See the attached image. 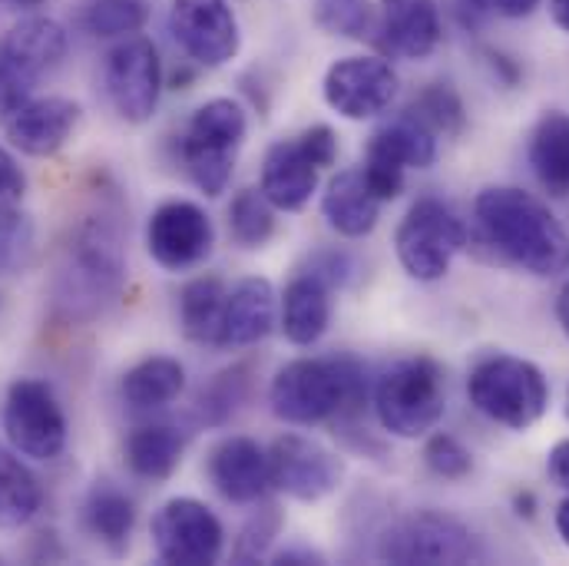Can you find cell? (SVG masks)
Wrapping results in <instances>:
<instances>
[{
    "mask_svg": "<svg viewBox=\"0 0 569 566\" xmlns=\"http://www.w3.org/2000/svg\"><path fill=\"white\" fill-rule=\"evenodd\" d=\"M473 216L490 249L510 266L540 279L569 272V232L537 196L517 186H490L477 196Z\"/></svg>",
    "mask_w": 569,
    "mask_h": 566,
    "instance_id": "7a4b0ae2",
    "label": "cell"
},
{
    "mask_svg": "<svg viewBox=\"0 0 569 566\" xmlns=\"http://www.w3.org/2000/svg\"><path fill=\"white\" fill-rule=\"evenodd\" d=\"M229 232L242 249H262L276 236V206L262 189H239L229 206Z\"/></svg>",
    "mask_w": 569,
    "mask_h": 566,
    "instance_id": "d6a6232c",
    "label": "cell"
},
{
    "mask_svg": "<svg viewBox=\"0 0 569 566\" xmlns=\"http://www.w3.org/2000/svg\"><path fill=\"white\" fill-rule=\"evenodd\" d=\"M149 20V0H87L80 10V23L90 37L123 40L140 33Z\"/></svg>",
    "mask_w": 569,
    "mask_h": 566,
    "instance_id": "1f68e13d",
    "label": "cell"
},
{
    "mask_svg": "<svg viewBox=\"0 0 569 566\" xmlns=\"http://www.w3.org/2000/svg\"><path fill=\"white\" fill-rule=\"evenodd\" d=\"M27 192V172L13 159L10 149L0 146V202H20Z\"/></svg>",
    "mask_w": 569,
    "mask_h": 566,
    "instance_id": "b9f144b4",
    "label": "cell"
},
{
    "mask_svg": "<svg viewBox=\"0 0 569 566\" xmlns=\"http://www.w3.org/2000/svg\"><path fill=\"white\" fill-rule=\"evenodd\" d=\"M43 507V487L13 447H0V530L27 527Z\"/></svg>",
    "mask_w": 569,
    "mask_h": 566,
    "instance_id": "f546056e",
    "label": "cell"
},
{
    "mask_svg": "<svg viewBox=\"0 0 569 566\" xmlns=\"http://www.w3.org/2000/svg\"><path fill=\"white\" fill-rule=\"evenodd\" d=\"M282 527V507H279V504H269V500H266V504L259 500V507L252 510V517L242 524V530H239V537H236L232 560H236V564H259V560H266L269 550H272V544L279 540Z\"/></svg>",
    "mask_w": 569,
    "mask_h": 566,
    "instance_id": "e575fe53",
    "label": "cell"
},
{
    "mask_svg": "<svg viewBox=\"0 0 569 566\" xmlns=\"http://www.w3.org/2000/svg\"><path fill=\"white\" fill-rule=\"evenodd\" d=\"M146 249L166 272H186L202 266L216 249V226L199 202L169 199L152 209L146 222Z\"/></svg>",
    "mask_w": 569,
    "mask_h": 566,
    "instance_id": "7c38bea8",
    "label": "cell"
},
{
    "mask_svg": "<svg viewBox=\"0 0 569 566\" xmlns=\"http://www.w3.org/2000/svg\"><path fill=\"white\" fill-rule=\"evenodd\" d=\"M0 50L23 77H30L37 83L40 77L53 73L67 60L70 37H67L60 20L43 17V13H30L3 33Z\"/></svg>",
    "mask_w": 569,
    "mask_h": 566,
    "instance_id": "44dd1931",
    "label": "cell"
},
{
    "mask_svg": "<svg viewBox=\"0 0 569 566\" xmlns=\"http://www.w3.org/2000/svg\"><path fill=\"white\" fill-rule=\"evenodd\" d=\"M381 199L368 186L361 169H341L321 196V216L341 239H365L381 219Z\"/></svg>",
    "mask_w": 569,
    "mask_h": 566,
    "instance_id": "603a6c76",
    "label": "cell"
},
{
    "mask_svg": "<svg viewBox=\"0 0 569 566\" xmlns=\"http://www.w3.org/2000/svg\"><path fill=\"white\" fill-rule=\"evenodd\" d=\"M557 321H560L563 335L569 338V279L567 285L560 288V295H557Z\"/></svg>",
    "mask_w": 569,
    "mask_h": 566,
    "instance_id": "7dc6e473",
    "label": "cell"
},
{
    "mask_svg": "<svg viewBox=\"0 0 569 566\" xmlns=\"http://www.w3.org/2000/svg\"><path fill=\"white\" fill-rule=\"evenodd\" d=\"M378 557L385 564H467L480 557L477 537L467 524L440 510H418L395 520L378 537Z\"/></svg>",
    "mask_w": 569,
    "mask_h": 566,
    "instance_id": "ba28073f",
    "label": "cell"
},
{
    "mask_svg": "<svg viewBox=\"0 0 569 566\" xmlns=\"http://www.w3.org/2000/svg\"><path fill=\"white\" fill-rule=\"evenodd\" d=\"M186 434L172 421H146L137 425L123 440L127 467L142 480H169L182 460Z\"/></svg>",
    "mask_w": 569,
    "mask_h": 566,
    "instance_id": "d4e9b609",
    "label": "cell"
},
{
    "mask_svg": "<svg viewBox=\"0 0 569 566\" xmlns=\"http://www.w3.org/2000/svg\"><path fill=\"white\" fill-rule=\"evenodd\" d=\"M282 331L298 348H311L325 338L331 325V288L315 279L311 272H298L284 285L282 298Z\"/></svg>",
    "mask_w": 569,
    "mask_h": 566,
    "instance_id": "cb8c5ba5",
    "label": "cell"
},
{
    "mask_svg": "<svg viewBox=\"0 0 569 566\" xmlns=\"http://www.w3.org/2000/svg\"><path fill=\"white\" fill-rule=\"evenodd\" d=\"M398 90L401 80L395 67L381 57H341L328 67L321 80L325 103L351 123L388 113L398 100Z\"/></svg>",
    "mask_w": 569,
    "mask_h": 566,
    "instance_id": "4fadbf2b",
    "label": "cell"
},
{
    "mask_svg": "<svg viewBox=\"0 0 569 566\" xmlns=\"http://www.w3.org/2000/svg\"><path fill=\"white\" fill-rule=\"evenodd\" d=\"M318 179H321V166L308 156L305 142L291 137L269 146L262 159L259 189L279 212H301L318 192Z\"/></svg>",
    "mask_w": 569,
    "mask_h": 566,
    "instance_id": "ffe728a7",
    "label": "cell"
},
{
    "mask_svg": "<svg viewBox=\"0 0 569 566\" xmlns=\"http://www.w3.org/2000/svg\"><path fill=\"white\" fill-rule=\"evenodd\" d=\"M246 137H249L246 110L229 97H216L189 117L179 137V159L199 192L216 199L229 189Z\"/></svg>",
    "mask_w": 569,
    "mask_h": 566,
    "instance_id": "277c9868",
    "label": "cell"
},
{
    "mask_svg": "<svg viewBox=\"0 0 569 566\" xmlns=\"http://www.w3.org/2000/svg\"><path fill=\"white\" fill-rule=\"evenodd\" d=\"M252 395V365H232L219 371L199 395V421L209 427L229 425Z\"/></svg>",
    "mask_w": 569,
    "mask_h": 566,
    "instance_id": "4dcf8cb0",
    "label": "cell"
},
{
    "mask_svg": "<svg viewBox=\"0 0 569 566\" xmlns=\"http://www.w3.org/2000/svg\"><path fill=\"white\" fill-rule=\"evenodd\" d=\"M103 83L120 120L133 127L149 123L162 97V60H159L156 43L142 33L123 37L107 53Z\"/></svg>",
    "mask_w": 569,
    "mask_h": 566,
    "instance_id": "8fae6325",
    "label": "cell"
},
{
    "mask_svg": "<svg viewBox=\"0 0 569 566\" xmlns=\"http://www.w3.org/2000/svg\"><path fill=\"white\" fill-rule=\"evenodd\" d=\"M33 80L30 77H23L7 57H3V50H0V117H7L10 110H17L23 100H30L33 97Z\"/></svg>",
    "mask_w": 569,
    "mask_h": 566,
    "instance_id": "ab89813d",
    "label": "cell"
},
{
    "mask_svg": "<svg viewBox=\"0 0 569 566\" xmlns=\"http://www.w3.org/2000/svg\"><path fill=\"white\" fill-rule=\"evenodd\" d=\"M169 33L199 67H226L239 57L242 30L229 0H172Z\"/></svg>",
    "mask_w": 569,
    "mask_h": 566,
    "instance_id": "5bb4252c",
    "label": "cell"
},
{
    "mask_svg": "<svg viewBox=\"0 0 569 566\" xmlns=\"http://www.w3.org/2000/svg\"><path fill=\"white\" fill-rule=\"evenodd\" d=\"M272 564H291V566H305V564H325V557L321 554H315V550H305V547H288L282 554H276L272 557Z\"/></svg>",
    "mask_w": 569,
    "mask_h": 566,
    "instance_id": "bcb514c9",
    "label": "cell"
},
{
    "mask_svg": "<svg viewBox=\"0 0 569 566\" xmlns=\"http://www.w3.org/2000/svg\"><path fill=\"white\" fill-rule=\"evenodd\" d=\"M152 550L162 564L209 566L226 550V527L216 510L196 497L166 500L149 524Z\"/></svg>",
    "mask_w": 569,
    "mask_h": 566,
    "instance_id": "30bf717a",
    "label": "cell"
},
{
    "mask_svg": "<svg viewBox=\"0 0 569 566\" xmlns=\"http://www.w3.org/2000/svg\"><path fill=\"white\" fill-rule=\"evenodd\" d=\"M226 295H229V288L219 276H199V279L182 285V291H179V325H182V335L189 341L219 348Z\"/></svg>",
    "mask_w": 569,
    "mask_h": 566,
    "instance_id": "f1b7e54d",
    "label": "cell"
},
{
    "mask_svg": "<svg viewBox=\"0 0 569 566\" xmlns=\"http://www.w3.org/2000/svg\"><path fill=\"white\" fill-rule=\"evenodd\" d=\"M467 246L463 219L440 199H418L395 232L401 269L418 282H440Z\"/></svg>",
    "mask_w": 569,
    "mask_h": 566,
    "instance_id": "52a82bcc",
    "label": "cell"
},
{
    "mask_svg": "<svg viewBox=\"0 0 569 566\" xmlns=\"http://www.w3.org/2000/svg\"><path fill=\"white\" fill-rule=\"evenodd\" d=\"M368 401L365 368L355 358H295L269 385L272 415L295 427L355 421Z\"/></svg>",
    "mask_w": 569,
    "mask_h": 566,
    "instance_id": "3957f363",
    "label": "cell"
},
{
    "mask_svg": "<svg viewBox=\"0 0 569 566\" xmlns=\"http://www.w3.org/2000/svg\"><path fill=\"white\" fill-rule=\"evenodd\" d=\"M279 325V295L269 279L249 276L226 295L219 348H252L266 341Z\"/></svg>",
    "mask_w": 569,
    "mask_h": 566,
    "instance_id": "d6986e66",
    "label": "cell"
},
{
    "mask_svg": "<svg viewBox=\"0 0 569 566\" xmlns=\"http://www.w3.org/2000/svg\"><path fill=\"white\" fill-rule=\"evenodd\" d=\"M7 444L27 460H57L67 450V415L53 388L40 378H17L3 398Z\"/></svg>",
    "mask_w": 569,
    "mask_h": 566,
    "instance_id": "9c48e42d",
    "label": "cell"
},
{
    "mask_svg": "<svg viewBox=\"0 0 569 566\" xmlns=\"http://www.w3.org/2000/svg\"><path fill=\"white\" fill-rule=\"evenodd\" d=\"M567 418H569V388H567Z\"/></svg>",
    "mask_w": 569,
    "mask_h": 566,
    "instance_id": "f5cc1de1",
    "label": "cell"
},
{
    "mask_svg": "<svg viewBox=\"0 0 569 566\" xmlns=\"http://www.w3.org/2000/svg\"><path fill=\"white\" fill-rule=\"evenodd\" d=\"M127 232L113 202H97L67 236L53 269V308L67 321H93L123 288Z\"/></svg>",
    "mask_w": 569,
    "mask_h": 566,
    "instance_id": "6da1fadb",
    "label": "cell"
},
{
    "mask_svg": "<svg viewBox=\"0 0 569 566\" xmlns=\"http://www.w3.org/2000/svg\"><path fill=\"white\" fill-rule=\"evenodd\" d=\"M550 17L560 30L569 33V0H550Z\"/></svg>",
    "mask_w": 569,
    "mask_h": 566,
    "instance_id": "c3c4849f",
    "label": "cell"
},
{
    "mask_svg": "<svg viewBox=\"0 0 569 566\" xmlns=\"http://www.w3.org/2000/svg\"><path fill=\"white\" fill-rule=\"evenodd\" d=\"M411 120H418L421 127H427L433 137H460L467 127V110L460 93L450 83H430L425 87L411 107L405 110Z\"/></svg>",
    "mask_w": 569,
    "mask_h": 566,
    "instance_id": "836d02e7",
    "label": "cell"
},
{
    "mask_svg": "<svg viewBox=\"0 0 569 566\" xmlns=\"http://www.w3.org/2000/svg\"><path fill=\"white\" fill-rule=\"evenodd\" d=\"M517 507H520V510H517L520 517H523V514L533 517V494H517Z\"/></svg>",
    "mask_w": 569,
    "mask_h": 566,
    "instance_id": "f907efd6",
    "label": "cell"
},
{
    "mask_svg": "<svg viewBox=\"0 0 569 566\" xmlns=\"http://www.w3.org/2000/svg\"><path fill=\"white\" fill-rule=\"evenodd\" d=\"M33 256V219L20 202H0V276H17Z\"/></svg>",
    "mask_w": 569,
    "mask_h": 566,
    "instance_id": "d590c367",
    "label": "cell"
},
{
    "mask_svg": "<svg viewBox=\"0 0 569 566\" xmlns=\"http://www.w3.org/2000/svg\"><path fill=\"white\" fill-rule=\"evenodd\" d=\"M3 137L13 149L33 159L57 156L80 127V103L67 97H30L7 117H0Z\"/></svg>",
    "mask_w": 569,
    "mask_h": 566,
    "instance_id": "e0dca14e",
    "label": "cell"
},
{
    "mask_svg": "<svg viewBox=\"0 0 569 566\" xmlns=\"http://www.w3.org/2000/svg\"><path fill=\"white\" fill-rule=\"evenodd\" d=\"M315 23L345 40H365L378 27L371 0H315Z\"/></svg>",
    "mask_w": 569,
    "mask_h": 566,
    "instance_id": "8d00e7d4",
    "label": "cell"
},
{
    "mask_svg": "<svg viewBox=\"0 0 569 566\" xmlns=\"http://www.w3.org/2000/svg\"><path fill=\"white\" fill-rule=\"evenodd\" d=\"M547 474H550V480H553L557 487L569 490V437L567 440H560V444L550 450V457H547Z\"/></svg>",
    "mask_w": 569,
    "mask_h": 566,
    "instance_id": "7bdbcfd3",
    "label": "cell"
},
{
    "mask_svg": "<svg viewBox=\"0 0 569 566\" xmlns=\"http://www.w3.org/2000/svg\"><path fill=\"white\" fill-rule=\"evenodd\" d=\"M530 169L537 182L553 196V199H569V113L567 110H547L533 133H530V149H527Z\"/></svg>",
    "mask_w": 569,
    "mask_h": 566,
    "instance_id": "484cf974",
    "label": "cell"
},
{
    "mask_svg": "<svg viewBox=\"0 0 569 566\" xmlns=\"http://www.w3.org/2000/svg\"><path fill=\"white\" fill-rule=\"evenodd\" d=\"M381 47L405 60H425L440 43V13L433 0H381Z\"/></svg>",
    "mask_w": 569,
    "mask_h": 566,
    "instance_id": "7402d4cb",
    "label": "cell"
},
{
    "mask_svg": "<svg viewBox=\"0 0 569 566\" xmlns=\"http://www.w3.org/2000/svg\"><path fill=\"white\" fill-rule=\"evenodd\" d=\"M457 10L467 27H480L483 20L493 17V0H457Z\"/></svg>",
    "mask_w": 569,
    "mask_h": 566,
    "instance_id": "ee69618b",
    "label": "cell"
},
{
    "mask_svg": "<svg viewBox=\"0 0 569 566\" xmlns=\"http://www.w3.org/2000/svg\"><path fill=\"white\" fill-rule=\"evenodd\" d=\"M83 524L90 537H97L110 554H123L137 527V500L117 484L100 480L83 500Z\"/></svg>",
    "mask_w": 569,
    "mask_h": 566,
    "instance_id": "4316f807",
    "label": "cell"
},
{
    "mask_svg": "<svg viewBox=\"0 0 569 566\" xmlns=\"http://www.w3.org/2000/svg\"><path fill=\"white\" fill-rule=\"evenodd\" d=\"M272 487L301 504H318L331 497L341 484V460L335 450L305 434H282L269 447Z\"/></svg>",
    "mask_w": 569,
    "mask_h": 566,
    "instance_id": "2e32d148",
    "label": "cell"
},
{
    "mask_svg": "<svg viewBox=\"0 0 569 566\" xmlns=\"http://www.w3.org/2000/svg\"><path fill=\"white\" fill-rule=\"evenodd\" d=\"M305 272H311L315 279H321L335 291V288L351 285V279L358 276V259L351 252H345V249H321V252H315L308 259Z\"/></svg>",
    "mask_w": 569,
    "mask_h": 566,
    "instance_id": "f35d334b",
    "label": "cell"
},
{
    "mask_svg": "<svg viewBox=\"0 0 569 566\" xmlns=\"http://www.w3.org/2000/svg\"><path fill=\"white\" fill-rule=\"evenodd\" d=\"M557 534H560V540L569 547V497L557 507Z\"/></svg>",
    "mask_w": 569,
    "mask_h": 566,
    "instance_id": "681fc988",
    "label": "cell"
},
{
    "mask_svg": "<svg viewBox=\"0 0 569 566\" xmlns=\"http://www.w3.org/2000/svg\"><path fill=\"white\" fill-rule=\"evenodd\" d=\"M447 411V381L443 368L427 358H401L381 371L375 385V415L378 425L401 440H418L440 425Z\"/></svg>",
    "mask_w": 569,
    "mask_h": 566,
    "instance_id": "5b68a950",
    "label": "cell"
},
{
    "mask_svg": "<svg viewBox=\"0 0 569 566\" xmlns=\"http://www.w3.org/2000/svg\"><path fill=\"white\" fill-rule=\"evenodd\" d=\"M425 464L443 480H463L473 470V454L453 434H430L425 444Z\"/></svg>",
    "mask_w": 569,
    "mask_h": 566,
    "instance_id": "74e56055",
    "label": "cell"
},
{
    "mask_svg": "<svg viewBox=\"0 0 569 566\" xmlns=\"http://www.w3.org/2000/svg\"><path fill=\"white\" fill-rule=\"evenodd\" d=\"M433 159H437V137L405 113L401 120L375 130L361 172L368 186L375 189V196L381 202H391L405 189V172L427 169L433 166Z\"/></svg>",
    "mask_w": 569,
    "mask_h": 566,
    "instance_id": "9a60e30c",
    "label": "cell"
},
{
    "mask_svg": "<svg viewBox=\"0 0 569 566\" xmlns=\"http://www.w3.org/2000/svg\"><path fill=\"white\" fill-rule=\"evenodd\" d=\"M540 7V0H493V13L507 17V20H523Z\"/></svg>",
    "mask_w": 569,
    "mask_h": 566,
    "instance_id": "f6af8a7d",
    "label": "cell"
},
{
    "mask_svg": "<svg viewBox=\"0 0 569 566\" xmlns=\"http://www.w3.org/2000/svg\"><path fill=\"white\" fill-rule=\"evenodd\" d=\"M467 395L483 418L510 430H530L550 405L547 375L533 361L513 355L480 358L467 378Z\"/></svg>",
    "mask_w": 569,
    "mask_h": 566,
    "instance_id": "8992f818",
    "label": "cell"
},
{
    "mask_svg": "<svg viewBox=\"0 0 569 566\" xmlns=\"http://www.w3.org/2000/svg\"><path fill=\"white\" fill-rule=\"evenodd\" d=\"M209 480L219 490L222 500L249 507L259 504L269 487H272V474H269V450L242 434L222 437L212 450H209Z\"/></svg>",
    "mask_w": 569,
    "mask_h": 566,
    "instance_id": "ac0fdd59",
    "label": "cell"
},
{
    "mask_svg": "<svg viewBox=\"0 0 569 566\" xmlns=\"http://www.w3.org/2000/svg\"><path fill=\"white\" fill-rule=\"evenodd\" d=\"M7 7H13V10H37V7H43V0H3Z\"/></svg>",
    "mask_w": 569,
    "mask_h": 566,
    "instance_id": "816d5d0a",
    "label": "cell"
},
{
    "mask_svg": "<svg viewBox=\"0 0 569 566\" xmlns=\"http://www.w3.org/2000/svg\"><path fill=\"white\" fill-rule=\"evenodd\" d=\"M298 140L305 142L308 156H311L321 169L335 166V159H338V137H335V130H331V127L315 123V127L301 130V133H298Z\"/></svg>",
    "mask_w": 569,
    "mask_h": 566,
    "instance_id": "60d3db41",
    "label": "cell"
},
{
    "mask_svg": "<svg viewBox=\"0 0 569 566\" xmlns=\"http://www.w3.org/2000/svg\"><path fill=\"white\" fill-rule=\"evenodd\" d=\"M182 391H186V368L179 358L169 355L142 358L120 381V395L133 411H159L179 401Z\"/></svg>",
    "mask_w": 569,
    "mask_h": 566,
    "instance_id": "83f0119b",
    "label": "cell"
}]
</instances>
